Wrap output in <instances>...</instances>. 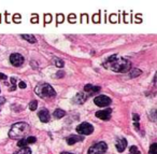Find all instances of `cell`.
Segmentation results:
<instances>
[{
	"instance_id": "obj_12",
	"label": "cell",
	"mask_w": 157,
	"mask_h": 154,
	"mask_svg": "<svg viewBox=\"0 0 157 154\" xmlns=\"http://www.w3.org/2000/svg\"><path fill=\"white\" fill-rule=\"evenodd\" d=\"M115 146L118 152H123L124 150L126 149V147H127V140H126L125 138H120V139H118L117 141H116Z\"/></svg>"
},
{
	"instance_id": "obj_19",
	"label": "cell",
	"mask_w": 157,
	"mask_h": 154,
	"mask_svg": "<svg viewBox=\"0 0 157 154\" xmlns=\"http://www.w3.org/2000/svg\"><path fill=\"white\" fill-rule=\"evenodd\" d=\"M150 154H157V143H153L150 148Z\"/></svg>"
},
{
	"instance_id": "obj_20",
	"label": "cell",
	"mask_w": 157,
	"mask_h": 154,
	"mask_svg": "<svg viewBox=\"0 0 157 154\" xmlns=\"http://www.w3.org/2000/svg\"><path fill=\"white\" fill-rule=\"evenodd\" d=\"M54 63H55V65H56L57 67H59V68H60V67H64V61H60V59L57 58V57H55L54 58Z\"/></svg>"
},
{
	"instance_id": "obj_3",
	"label": "cell",
	"mask_w": 157,
	"mask_h": 154,
	"mask_svg": "<svg viewBox=\"0 0 157 154\" xmlns=\"http://www.w3.org/2000/svg\"><path fill=\"white\" fill-rule=\"evenodd\" d=\"M34 92H36V94L39 95L41 98H52L56 95L55 90L47 83L38 84L36 90H34Z\"/></svg>"
},
{
	"instance_id": "obj_21",
	"label": "cell",
	"mask_w": 157,
	"mask_h": 154,
	"mask_svg": "<svg viewBox=\"0 0 157 154\" xmlns=\"http://www.w3.org/2000/svg\"><path fill=\"white\" fill-rule=\"evenodd\" d=\"M129 151H130V154H140V151L138 150V148L136 147V146H133V147H130Z\"/></svg>"
},
{
	"instance_id": "obj_16",
	"label": "cell",
	"mask_w": 157,
	"mask_h": 154,
	"mask_svg": "<svg viewBox=\"0 0 157 154\" xmlns=\"http://www.w3.org/2000/svg\"><path fill=\"white\" fill-rule=\"evenodd\" d=\"M14 154H31V150H30L28 147H25V148L20 149L18 151L14 152Z\"/></svg>"
},
{
	"instance_id": "obj_11",
	"label": "cell",
	"mask_w": 157,
	"mask_h": 154,
	"mask_svg": "<svg viewBox=\"0 0 157 154\" xmlns=\"http://www.w3.org/2000/svg\"><path fill=\"white\" fill-rule=\"evenodd\" d=\"M39 119L42 123H46L50 121V112L46 110V109H42V110L39 111Z\"/></svg>"
},
{
	"instance_id": "obj_32",
	"label": "cell",
	"mask_w": 157,
	"mask_h": 154,
	"mask_svg": "<svg viewBox=\"0 0 157 154\" xmlns=\"http://www.w3.org/2000/svg\"><path fill=\"white\" fill-rule=\"evenodd\" d=\"M31 22H32V23H36V22H38V16H34V17H32Z\"/></svg>"
},
{
	"instance_id": "obj_15",
	"label": "cell",
	"mask_w": 157,
	"mask_h": 154,
	"mask_svg": "<svg viewBox=\"0 0 157 154\" xmlns=\"http://www.w3.org/2000/svg\"><path fill=\"white\" fill-rule=\"evenodd\" d=\"M53 115H54V117H56V119H62V117H64L65 115H66V112H65L62 109H56V110L54 111V113H53Z\"/></svg>"
},
{
	"instance_id": "obj_29",
	"label": "cell",
	"mask_w": 157,
	"mask_h": 154,
	"mask_svg": "<svg viewBox=\"0 0 157 154\" xmlns=\"http://www.w3.org/2000/svg\"><path fill=\"white\" fill-rule=\"evenodd\" d=\"M18 86H20L21 88H25V87H26V84H25V82H23V81H21L20 83H18Z\"/></svg>"
},
{
	"instance_id": "obj_27",
	"label": "cell",
	"mask_w": 157,
	"mask_h": 154,
	"mask_svg": "<svg viewBox=\"0 0 157 154\" xmlns=\"http://www.w3.org/2000/svg\"><path fill=\"white\" fill-rule=\"evenodd\" d=\"M20 21H21V15L15 14L14 15V22H20Z\"/></svg>"
},
{
	"instance_id": "obj_10",
	"label": "cell",
	"mask_w": 157,
	"mask_h": 154,
	"mask_svg": "<svg viewBox=\"0 0 157 154\" xmlns=\"http://www.w3.org/2000/svg\"><path fill=\"white\" fill-rule=\"evenodd\" d=\"M99 90H100L99 86H94L91 84H87V85L84 86V92H85V94L87 96L95 95V94L99 93Z\"/></svg>"
},
{
	"instance_id": "obj_1",
	"label": "cell",
	"mask_w": 157,
	"mask_h": 154,
	"mask_svg": "<svg viewBox=\"0 0 157 154\" xmlns=\"http://www.w3.org/2000/svg\"><path fill=\"white\" fill-rule=\"evenodd\" d=\"M104 67L115 72H127L131 68V63L123 57L111 56L104 63Z\"/></svg>"
},
{
	"instance_id": "obj_22",
	"label": "cell",
	"mask_w": 157,
	"mask_h": 154,
	"mask_svg": "<svg viewBox=\"0 0 157 154\" xmlns=\"http://www.w3.org/2000/svg\"><path fill=\"white\" fill-rule=\"evenodd\" d=\"M140 74H141V70H138V69H135V70L131 71V74H130V77H131V78H135V77L139 76Z\"/></svg>"
},
{
	"instance_id": "obj_26",
	"label": "cell",
	"mask_w": 157,
	"mask_h": 154,
	"mask_svg": "<svg viewBox=\"0 0 157 154\" xmlns=\"http://www.w3.org/2000/svg\"><path fill=\"white\" fill-rule=\"evenodd\" d=\"M69 21L74 23V21H75V15H74V14H70V15H69Z\"/></svg>"
},
{
	"instance_id": "obj_7",
	"label": "cell",
	"mask_w": 157,
	"mask_h": 154,
	"mask_svg": "<svg viewBox=\"0 0 157 154\" xmlns=\"http://www.w3.org/2000/svg\"><path fill=\"white\" fill-rule=\"evenodd\" d=\"M10 61L13 66L18 67V66H21V65H23V63H24V57H23L21 54L14 53L10 56Z\"/></svg>"
},
{
	"instance_id": "obj_8",
	"label": "cell",
	"mask_w": 157,
	"mask_h": 154,
	"mask_svg": "<svg viewBox=\"0 0 157 154\" xmlns=\"http://www.w3.org/2000/svg\"><path fill=\"white\" fill-rule=\"evenodd\" d=\"M111 113H112V109H104V110H100L98 112H96V116L103 121H108L111 117Z\"/></svg>"
},
{
	"instance_id": "obj_30",
	"label": "cell",
	"mask_w": 157,
	"mask_h": 154,
	"mask_svg": "<svg viewBox=\"0 0 157 154\" xmlns=\"http://www.w3.org/2000/svg\"><path fill=\"white\" fill-rule=\"evenodd\" d=\"M133 120H135L136 122H138V121L140 120V117H139V115H138V114H133Z\"/></svg>"
},
{
	"instance_id": "obj_23",
	"label": "cell",
	"mask_w": 157,
	"mask_h": 154,
	"mask_svg": "<svg viewBox=\"0 0 157 154\" xmlns=\"http://www.w3.org/2000/svg\"><path fill=\"white\" fill-rule=\"evenodd\" d=\"M15 82H16V80H15L14 78L11 79V84H12V86H11V90H15Z\"/></svg>"
},
{
	"instance_id": "obj_31",
	"label": "cell",
	"mask_w": 157,
	"mask_h": 154,
	"mask_svg": "<svg viewBox=\"0 0 157 154\" xmlns=\"http://www.w3.org/2000/svg\"><path fill=\"white\" fill-rule=\"evenodd\" d=\"M7 79V76L3 74H0V80H5Z\"/></svg>"
},
{
	"instance_id": "obj_14",
	"label": "cell",
	"mask_w": 157,
	"mask_h": 154,
	"mask_svg": "<svg viewBox=\"0 0 157 154\" xmlns=\"http://www.w3.org/2000/svg\"><path fill=\"white\" fill-rule=\"evenodd\" d=\"M83 140V137L78 136V135H71L67 138V143L68 144H74L78 141H82Z\"/></svg>"
},
{
	"instance_id": "obj_25",
	"label": "cell",
	"mask_w": 157,
	"mask_h": 154,
	"mask_svg": "<svg viewBox=\"0 0 157 154\" xmlns=\"http://www.w3.org/2000/svg\"><path fill=\"white\" fill-rule=\"evenodd\" d=\"M44 20H45V23H50L51 22V20H52V16L50 14H46L45 15V17H44Z\"/></svg>"
},
{
	"instance_id": "obj_24",
	"label": "cell",
	"mask_w": 157,
	"mask_h": 154,
	"mask_svg": "<svg viewBox=\"0 0 157 154\" xmlns=\"http://www.w3.org/2000/svg\"><path fill=\"white\" fill-rule=\"evenodd\" d=\"M64 21V16L62 14H58L57 15V23H62Z\"/></svg>"
},
{
	"instance_id": "obj_9",
	"label": "cell",
	"mask_w": 157,
	"mask_h": 154,
	"mask_svg": "<svg viewBox=\"0 0 157 154\" xmlns=\"http://www.w3.org/2000/svg\"><path fill=\"white\" fill-rule=\"evenodd\" d=\"M36 137H34V136H28V137H25L23 138V139H21L20 141H18V143H17V146L21 148H25L27 147L28 144L30 143H34L36 142Z\"/></svg>"
},
{
	"instance_id": "obj_6",
	"label": "cell",
	"mask_w": 157,
	"mask_h": 154,
	"mask_svg": "<svg viewBox=\"0 0 157 154\" xmlns=\"http://www.w3.org/2000/svg\"><path fill=\"white\" fill-rule=\"evenodd\" d=\"M111 101L112 100H111L110 97H108V96H106V95H100V96H97V97L95 98L94 103H95L97 106H99V107H106V106L110 105Z\"/></svg>"
},
{
	"instance_id": "obj_34",
	"label": "cell",
	"mask_w": 157,
	"mask_h": 154,
	"mask_svg": "<svg viewBox=\"0 0 157 154\" xmlns=\"http://www.w3.org/2000/svg\"><path fill=\"white\" fill-rule=\"evenodd\" d=\"M62 154H73V153H69V152H62Z\"/></svg>"
},
{
	"instance_id": "obj_28",
	"label": "cell",
	"mask_w": 157,
	"mask_h": 154,
	"mask_svg": "<svg viewBox=\"0 0 157 154\" xmlns=\"http://www.w3.org/2000/svg\"><path fill=\"white\" fill-rule=\"evenodd\" d=\"M93 20H94V22H95V23H98L99 22V14H95V15H94Z\"/></svg>"
},
{
	"instance_id": "obj_17",
	"label": "cell",
	"mask_w": 157,
	"mask_h": 154,
	"mask_svg": "<svg viewBox=\"0 0 157 154\" xmlns=\"http://www.w3.org/2000/svg\"><path fill=\"white\" fill-rule=\"evenodd\" d=\"M22 37L27 40V41H29L30 43H34V42H36V38H34V36H32V34H22Z\"/></svg>"
},
{
	"instance_id": "obj_2",
	"label": "cell",
	"mask_w": 157,
	"mask_h": 154,
	"mask_svg": "<svg viewBox=\"0 0 157 154\" xmlns=\"http://www.w3.org/2000/svg\"><path fill=\"white\" fill-rule=\"evenodd\" d=\"M30 127L27 123L20 122L14 124L11 127L10 132H9V137L12 138V139H23L29 134Z\"/></svg>"
},
{
	"instance_id": "obj_13",
	"label": "cell",
	"mask_w": 157,
	"mask_h": 154,
	"mask_svg": "<svg viewBox=\"0 0 157 154\" xmlns=\"http://www.w3.org/2000/svg\"><path fill=\"white\" fill-rule=\"evenodd\" d=\"M87 99V95L85 93H78L76 94V96L73 98V101L75 103H85V100Z\"/></svg>"
},
{
	"instance_id": "obj_33",
	"label": "cell",
	"mask_w": 157,
	"mask_h": 154,
	"mask_svg": "<svg viewBox=\"0 0 157 154\" xmlns=\"http://www.w3.org/2000/svg\"><path fill=\"white\" fill-rule=\"evenodd\" d=\"M5 98L3 97H0V105H2V103H5Z\"/></svg>"
},
{
	"instance_id": "obj_4",
	"label": "cell",
	"mask_w": 157,
	"mask_h": 154,
	"mask_svg": "<svg viewBox=\"0 0 157 154\" xmlns=\"http://www.w3.org/2000/svg\"><path fill=\"white\" fill-rule=\"evenodd\" d=\"M108 149L106 142L100 141L98 143H95L88 149V154H103Z\"/></svg>"
},
{
	"instance_id": "obj_18",
	"label": "cell",
	"mask_w": 157,
	"mask_h": 154,
	"mask_svg": "<svg viewBox=\"0 0 157 154\" xmlns=\"http://www.w3.org/2000/svg\"><path fill=\"white\" fill-rule=\"evenodd\" d=\"M37 107H38V103H37V100H32V101H30V103H29V109L31 111H34L36 109H37Z\"/></svg>"
},
{
	"instance_id": "obj_5",
	"label": "cell",
	"mask_w": 157,
	"mask_h": 154,
	"mask_svg": "<svg viewBox=\"0 0 157 154\" xmlns=\"http://www.w3.org/2000/svg\"><path fill=\"white\" fill-rule=\"evenodd\" d=\"M76 132L80 135H91V133L94 132V127H93V125L89 124V123L84 122L76 127Z\"/></svg>"
}]
</instances>
